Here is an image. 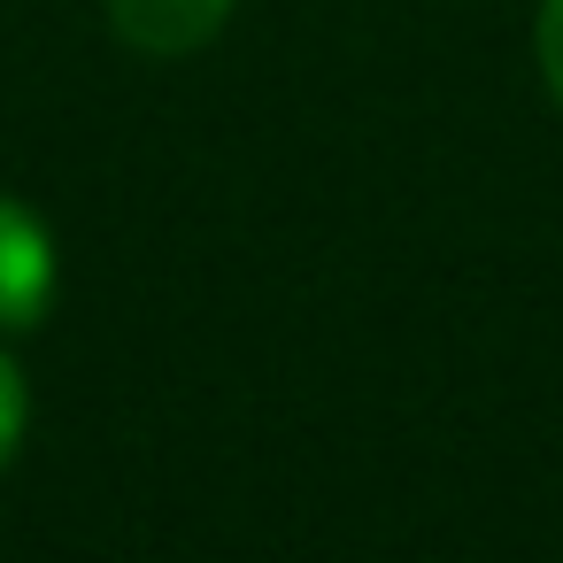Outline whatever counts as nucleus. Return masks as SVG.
Returning a JSON list of instances; mask_svg holds the SVG:
<instances>
[{"label": "nucleus", "mask_w": 563, "mask_h": 563, "mask_svg": "<svg viewBox=\"0 0 563 563\" xmlns=\"http://www.w3.org/2000/svg\"><path fill=\"white\" fill-rule=\"evenodd\" d=\"M24 417H32V401H24V371L0 355V471H9V455H16V440H24Z\"/></svg>", "instance_id": "7ed1b4c3"}, {"label": "nucleus", "mask_w": 563, "mask_h": 563, "mask_svg": "<svg viewBox=\"0 0 563 563\" xmlns=\"http://www.w3.org/2000/svg\"><path fill=\"white\" fill-rule=\"evenodd\" d=\"M232 0H109V24L140 55H194L224 32Z\"/></svg>", "instance_id": "f03ea898"}, {"label": "nucleus", "mask_w": 563, "mask_h": 563, "mask_svg": "<svg viewBox=\"0 0 563 563\" xmlns=\"http://www.w3.org/2000/svg\"><path fill=\"white\" fill-rule=\"evenodd\" d=\"M55 301V240L47 224L0 194V332H32Z\"/></svg>", "instance_id": "f257e3e1"}, {"label": "nucleus", "mask_w": 563, "mask_h": 563, "mask_svg": "<svg viewBox=\"0 0 563 563\" xmlns=\"http://www.w3.org/2000/svg\"><path fill=\"white\" fill-rule=\"evenodd\" d=\"M532 47H540V78L563 109V0H540V24H532Z\"/></svg>", "instance_id": "20e7f679"}]
</instances>
